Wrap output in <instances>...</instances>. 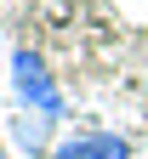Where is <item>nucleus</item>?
I'll return each mask as SVG.
<instances>
[{
  "label": "nucleus",
  "mask_w": 148,
  "mask_h": 159,
  "mask_svg": "<svg viewBox=\"0 0 148 159\" xmlns=\"http://www.w3.org/2000/svg\"><path fill=\"white\" fill-rule=\"evenodd\" d=\"M0 159H6V153H0Z\"/></svg>",
  "instance_id": "obj_4"
},
{
  "label": "nucleus",
  "mask_w": 148,
  "mask_h": 159,
  "mask_svg": "<svg viewBox=\"0 0 148 159\" xmlns=\"http://www.w3.org/2000/svg\"><path fill=\"white\" fill-rule=\"evenodd\" d=\"M46 159H131V142L114 131H91V136H74V142H57Z\"/></svg>",
  "instance_id": "obj_2"
},
{
  "label": "nucleus",
  "mask_w": 148,
  "mask_h": 159,
  "mask_svg": "<svg viewBox=\"0 0 148 159\" xmlns=\"http://www.w3.org/2000/svg\"><path fill=\"white\" fill-rule=\"evenodd\" d=\"M12 91H17V102H23V114H40V119H63V91H57V80L46 68V57L29 51V46H17L12 51Z\"/></svg>",
  "instance_id": "obj_1"
},
{
  "label": "nucleus",
  "mask_w": 148,
  "mask_h": 159,
  "mask_svg": "<svg viewBox=\"0 0 148 159\" xmlns=\"http://www.w3.org/2000/svg\"><path fill=\"white\" fill-rule=\"evenodd\" d=\"M12 136H17V148H23L29 159H40V153H46V142H51V119L17 114V119H12Z\"/></svg>",
  "instance_id": "obj_3"
}]
</instances>
